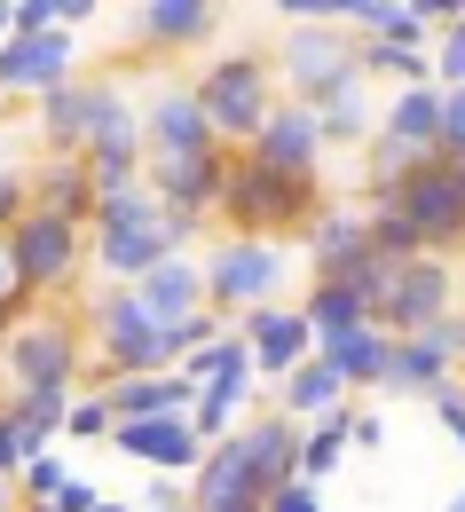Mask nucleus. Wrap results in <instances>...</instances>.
I'll list each match as a JSON object with an SVG mask.
<instances>
[{
  "mask_svg": "<svg viewBox=\"0 0 465 512\" xmlns=\"http://www.w3.org/2000/svg\"><path fill=\"white\" fill-rule=\"evenodd\" d=\"M379 134H395L410 150H442V87H402L379 111Z\"/></svg>",
  "mask_w": 465,
  "mask_h": 512,
  "instance_id": "c85d7f7f",
  "label": "nucleus"
},
{
  "mask_svg": "<svg viewBox=\"0 0 465 512\" xmlns=\"http://www.w3.org/2000/svg\"><path fill=\"white\" fill-rule=\"evenodd\" d=\"M134 505H142V512H190V481H166V473H150Z\"/></svg>",
  "mask_w": 465,
  "mask_h": 512,
  "instance_id": "c9c22d12",
  "label": "nucleus"
},
{
  "mask_svg": "<svg viewBox=\"0 0 465 512\" xmlns=\"http://www.w3.org/2000/svg\"><path fill=\"white\" fill-rule=\"evenodd\" d=\"M111 449L134 457L142 473H166V481H190V473L205 465V434L190 426V418H142V426H119Z\"/></svg>",
  "mask_w": 465,
  "mask_h": 512,
  "instance_id": "ddd939ff",
  "label": "nucleus"
},
{
  "mask_svg": "<svg viewBox=\"0 0 465 512\" xmlns=\"http://www.w3.org/2000/svg\"><path fill=\"white\" fill-rule=\"evenodd\" d=\"M324 174H276L261 158L229 150V182H221V237H261V245H300L324 213Z\"/></svg>",
  "mask_w": 465,
  "mask_h": 512,
  "instance_id": "f257e3e1",
  "label": "nucleus"
},
{
  "mask_svg": "<svg viewBox=\"0 0 465 512\" xmlns=\"http://www.w3.org/2000/svg\"><path fill=\"white\" fill-rule=\"evenodd\" d=\"M347 32H355V40H387V48H434V32H426L418 0H355Z\"/></svg>",
  "mask_w": 465,
  "mask_h": 512,
  "instance_id": "cd10ccee",
  "label": "nucleus"
},
{
  "mask_svg": "<svg viewBox=\"0 0 465 512\" xmlns=\"http://www.w3.org/2000/svg\"><path fill=\"white\" fill-rule=\"evenodd\" d=\"M95 363V339H87V308H64V300H40L24 331L8 339V386H56V394H79Z\"/></svg>",
  "mask_w": 465,
  "mask_h": 512,
  "instance_id": "f03ea898",
  "label": "nucleus"
},
{
  "mask_svg": "<svg viewBox=\"0 0 465 512\" xmlns=\"http://www.w3.org/2000/svg\"><path fill=\"white\" fill-rule=\"evenodd\" d=\"M458 308V268L442 253L426 260H395V276H387V300H379V331L387 339H418V331H434V323Z\"/></svg>",
  "mask_w": 465,
  "mask_h": 512,
  "instance_id": "6e6552de",
  "label": "nucleus"
},
{
  "mask_svg": "<svg viewBox=\"0 0 465 512\" xmlns=\"http://www.w3.org/2000/svg\"><path fill=\"white\" fill-rule=\"evenodd\" d=\"M95 505H103V489H95L87 473H71V481H64V497H56V512H95Z\"/></svg>",
  "mask_w": 465,
  "mask_h": 512,
  "instance_id": "a19ab883",
  "label": "nucleus"
},
{
  "mask_svg": "<svg viewBox=\"0 0 465 512\" xmlns=\"http://www.w3.org/2000/svg\"><path fill=\"white\" fill-rule=\"evenodd\" d=\"M95 16H103L95 0H56V24H64V32H71V24H95Z\"/></svg>",
  "mask_w": 465,
  "mask_h": 512,
  "instance_id": "c03bdc74",
  "label": "nucleus"
},
{
  "mask_svg": "<svg viewBox=\"0 0 465 512\" xmlns=\"http://www.w3.org/2000/svg\"><path fill=\"white\" fill-rule=\"evenodd\" d=\"M371 253L379 260H426V237L402 221V205H371Z\"/></svg>",
  "mask_w": 465,
  "mask_h": 512,
  "instance_id": "2f4dec72",
  "label": "nucleus"
},
{
  "mask_svg": "<svg viewBox=\"0 0 465 512\" xmlns=\"http://www.w3.org/2000/svg\"><path fill=\"white\" fill-rule=\"evenodd\" d=\"M316 119H324V150H339V142L371 150V142H379V111H371V79L339 87V95L324 103V111H316Z\"/></svg>",
  "mask_w": 465,
  "mask_h": 512,
  "instance_id": "c756f323",
  "label": "nucleus"
},
{
  "mask_svg": "<svg viewBox=\"0 0 465 512\" xmlns=\"http://www.w3.org/2000/svg\"><path fill=\"white\" fill-rule=\"evenodd\" d=\"M64 434H71V442H111V434H119V418H111V402H103V394H79Z\"/></svg>",
  "mask_w": 465,
  "mask_h": 512,
  "instance_id": "72a5a7b5",
  "label": "nucleus"
},
{
  "mask_svg": "<svg viewBox=\"0 0 465 512\" xmlns=\"http://www.w3.org/2000/svg\"><path fill=\"white\" fill-rule=\"evenodd\" d=\"M442 150L465 158V87H442Z\"/></svg>",
  "mask_w": 465,
  "mask_h": 512,
  "instance_id": "4c0bfd02",
  "label": "nucleus"
},
{
  "mask_svg": "<svg viewBox=\"0 0 465 512\" xmlns=\"http://www.w3.org/2000/svg\"><path fill=\"white\" fill-rule=\"evenodd\" d=\"M458 182H465V158H458Z\"/></svg>",
  "mask_w": 465,
  "mask_h": 512,
  "instance_id": "603ef678",
  "label": "nucleus"
},
{
  "mask_svg": "<svg viewBox=\"0 0 465 512\" xmlns=\"http://www.w3.org/2000/svg\"><path fill=\"white\" fill-rule=\"evenodd\" d=\"M276 87L292 95V103H308V111H324L339 87H355L363 79V40L347 32V24H300V32H284L276 40Z\"/></svg>",
  "mask_w": 465,
  "mask_h": 512,
  "instance_id": "423d86ee",
  "label": "nucleus"
},
{
  "mask_svg": "<svg viewBox=\"0 0 465 512\" xmlns=\"http://www.w3.org/2000/svg\"><path fill=\"white\" fill-rule=\"evenodd\" d=\"M87 339H95V363H87V379H95V386H103V379H150V371H174L166 323L134 300V284L87 300Z\"/></svg>",
  "mask_w": 465,
  "mask_h": 512,
  "instance_id": "7ed1b4c3",
  "label": "nucleus"
},
{
  "mask_svg": "<svg viewBox=\"0 0 465 512\" xmlns=\"http://www.w3.org/2000/svg\"><path fill=\"white\" fill-rule=\"evenodd\" d=\"M292 284V245H261V237H213L205 253V308L221 323H245L261 308H284Z\"/></svg>",
  "mask_w": 465,
  "mask_h": 512,
  "instance_id": "39448f33",
  "label": "nucleus"
},
{
  "mask_svg": "<svg viewBox=\"0 0 465 512\" xmlns=\"http://www.w3.org/2000/svg\"><path fill=\"white\" fill-rule=\"evenodd\" d=\"M245 339H253V363H261V379H292L300 363H316V323L300 316V300L292 308H261V316H245L237 323Z\"/></svg>",
  "mask_w": 465,
  "mask_h": 512,
  "instance_id": "f3484780",
  "label": "nucleus"
},
{
  "mask_svg": "<svg viewBox=\"0 0 465 512\" xmlns=\"http://www.w3.org/2000/svg\"><path fill=\"white\" fill-rule=\"evenodd\" d=\"M268 489L253 481V457H245V434L205 449V465L190 473V512H261Z\"/></svg>",
  "mask_w": 465,
  "mask_h": 512,
  "instance_id": "4468645a",
  "label": "nucleus"
},
{
  "mask_svg": "<svg viewBox=\"0 0 465 512\" xmlns=\"http://www.w3.org/2000/svg\"><path fill=\"white\" fill-rule=\"evenodd\" d=\"M142 142H150V158H174V150H229L213 119H205L198 103V79H158L150 95H142Z\"/></svg>",
  "mask_w": 465,
  "mask_h": 512,
  "instance_id": "9b49d317",
  "label": "nucleus"
},
{
  "mask_svg": "<svg viewBox=\"0 0 465 512\" xmlns=\"http://www.w3.org/2000/svg\"><path fill=\"white\" fill-rule=\"evenodd\" d=\"M245 158H261V166H276V174H324V119L308 111V103H276V119L261 127V142L245 150Z\"/></svg>",
  "mask_w": 465,
  "mask_h": 512,
  "instance_id": "a211bd4d",
  "label": "nucleus"
},
{
  "mask_svg": "<svg viewBox=\"0 0 465 512\" xmlns=\"http://www.w3.org/2000/svg\"><path fill=\"white\" fill-rule=\"evenodd\" d=\"M64 481H71V457H56V449H40L24 473H16V489H24V505H56L64 497Z\"/></svg>",
  "mask_w": 465,
  "mask_h": 512,
  "instance_id": "473e14b6",
  "label": "nucleus"
},
{
  "mask_svg": "<svg viewBox=\"0 0 465 512\" xmlns=\"http://www.w3.org/2000/svg\"><path fill=\"white\" fill-rule=\"evenodd\" d=\"M434 339H442V355H450V363H465V308H450V316L434 323Z\"/></svg>",
  "mask_w": 465,
  "mask_h": 512,
  "instance_id": "37998d69",
  "label": "nucleus"
},
{
  "mask_svg": "<svg viewBox=\"0 0 465 512\" xmlns=\"http://www.w3.org/2000/svg\"><path fill=\"white\" fill-rule=\"evenodd\" d=\"M198 229L205 221H190V213H158V221H142V229H95V237H87V276H103V292L142 284L150 268H166V260L190 253Z\"/></svg>",
  "mask_w": 465,
  "mask_h": 512,
  "instance_id": "0eeeda50",
  "label": "nucleus"
},
{
  "mask_svg": "<svg viewBox=\"0 0 465 512\" xmlns=\"http://www.w3.org/2000/svg\"><path fill=\"white\" fill-rule=\"evenodd\" d=\"M32 213V166H0V237Z\"/></svg>",
  "mask_w": 465,
  "mask_h": 512,
  "instance_id": "f704fd0d",
  "label": "nucleus"
},
{
  "mask_svg": "<svg viewBox=\"0 0 465 512\" xmlns=\"http://www.w3.org/2000/svg\"><path fill=\"white\" fill-rule=\"evenodd\" d=\"M0 512H24V489H16L8 473H0Z\"/></svg>",
  "mask_w": 465,
  "mask_h": 512,
  "instance_id": "49530a36",
  "label": "nucleus"
},
{
  "mask_svg": "<svg viewBox=\"0 0 465 512\" xmlns=\"http://www.w3.org/2000/svg\"><path fill=\"white\" fill-rule=\"evenodd\" d=\"M32 213L95 229V174H87V158H32Z\"/></svg>",
  "mask_w": 465,
  "mask_h": 512,
  "instance_id": "412c9836",
  "label": "nucleus"
},
{
  "mask_svg": "<svg viewBox=\"0 0 465 512\" xmlns=\"http://www.w3.org/2000/svg\"><path fill=\"white\" fill-rule=\"evenodd\" d=\"M95 394L111 402V418H119V426H142V418H190V410H198V386L182 379V371H150V379H103Z\"/></svg>",
  "mask_w": 465,
  "mask_h": 512,
  "instance_id": "aec40b11",
  "label": "nucleus"
},
{
  "mask_svg": "<svg viewBox=\"0 0 465 512\" xmlns=\"http://www.w3.org/2000/svg\"><path fill=\"white\" fill-rule=\"evenodd\" d=\"M71 402H79V394H56V386H8V394H0V418L40 457V449H56V434L71 426Z\"/></svg>",
  "mask_w": 465,
  "mask_h": 512,
  "instance_id": "5701e85b",
  "label": "nucleus"
},
{
  "mask_svg": "<svg viewBox=\"0 0 465 512\" xmlns=\"http://www.w3.org/2000/svg\"><path fill=\"white\" fill-rule=\"evenodd\" d=\"M0 308H40L32 284H24V268H16V245H8V237H0Z\"/></svg>",
  "mask_w": 465,
  "mask_h": 512,
  "instance_id": "e433bc0d",
  "label": "nucleus"
},
{
  "mask_svg": "<svg viewBox=\"0 0 465 512\" xmlns=\"http://www.w3.org/2000/svg\"><path fill=\"white\" fill-rule=\"evenodd\" d=\"M300 253H308V276H355L363 260H371V205H324L316 213V229L300 237Z\"/></svg>",
  "mask_w": 465,
  "mask_h": 512,
  "instance_id": "dca6fc26",
  "label": "nucleus"
},
{
  "mask_svg": "<svg viewBox=\"0 0 465 512\" xmlns=\"http://www.w3.org/2000/svg\"><path fill=\"white\" fill-rule=\"evenodd\" d=\"M221 32V8L213 0H142L134 8V48L142 56H190Z\"/></svg>",
  "mask_w": 465,
  "mask_h": 512,
  "instance_id": "2eb2a0df",
  "label": "nucleus"
},
{
  "mask_svg": "<svg viewBox=\"0 0 465 512\" xmlns=\"http://www.w3.org/2000/svg\"><path fill=\"white\" fill-rule=\"evenodd\" d=\"M198 103H205V119H213V134H221L229 150H253L261 127L276 119V103H284V87H276V64H268V56L229 48V56H213V64L198 71Z\"/></svg>",
  "mask_w": 465,
  "mask_h": 512,
  "instance_id": "20e7f679",
  "label": "nucleus"
},
{
  "mask_svg": "<svg viewBox=\"0 0 465 512\" xmlns=\"http://www.w3.org/2000/svg\"><path fill=\"white\" fill-rule=\"evenodd\" d=\"M0 48H8V0H0Z\"/></svg>",
  "mask_w": 465,
  "mask_h": 512,
  "instance_id": "8fccbe9b",
  "label": "nucleus"
},
{
  "mask_svg": "<svg viewBox=\"0 0 465 512\" xmlns=\"http://www.w3.org/2000/svg\"><path fill=\"white\" fill-rule=\"evenodd\" d=\"M261 512H324V497H316V481H284Z\"/></svg>",
  "mask_w": 465,
  "mask_h": 512,
  "instance_id": "58836bf2",
  "label": "nucleus"
},
{
  "mask_svg": "<svg viewBox=\"0 0 465 512\" xmlns=\"http://www.w3.org/2000/svg\"><path fill=\"white\" fill-rule=\"evenodd\" d=\"M347 449H355V402L347 410H332L324 426H308V442H300V481H332L339 465H347Z\"/></svg>",
  "mask_w": 465,
  "mask_h": 512,
  "instance_id": "7c9ffc66",
  "label": "nucleus"
},
{
  "mask_svg": "<svg viewBox=\"0 0 465 512\" xmlns=\"http://www.w3.org/2000/svg\"><path fill=\"white\" fill-rule=\"evenodd\" d=\"M316 355L332 363L347 394H363V386H387V363H395V339L379 331V323H363V331H339V339H316Z\"/></svg>",
  "mask_w": 465,
  "mask_h": 512,
  "instance_id": "b1692460",
  "label": "nucleus"
},
{
  "mask_svg": "<svg viewBox=\"0 0 465 512\" xmlns=\"http://www.w3.org/2000/svg\"><path fill=\"white\" fill-rule=\"evenodd\" d=\"M379 434H387L379 410H355V449H379Z\"/></svg>",
  "mask_w": 465,
  "mask_h": 512,
  "instance_id": "a18cd8bd",
  "label": "nucleus"
},
{
  "mask_svg": "<svg viewBox=\"0 0 465 512\" xmlns=\"http://www.w3.org/2000/svg\"><path fill=\"white\" fill-rule=\"evenodd\" d=\"M95 512H142V505H127V497H103V505H95Z\"/></svg>",
  "mask_w": 465,
  "mask_h": 512,
  "instance_id": "de8ad7c7",
  "label": "nucleus"
},
{
  "mask_svg": "<svg viewBox=\"0 0 465 512\" xmlns=\"http://www.w3.org/2000/svg\"><path fill=\"white\" fill-rule=\"evenodd\" d=\"M8 245H16V268H24L32 300H64L71 284L87 276V229H71L56 213H24L8 229Z\"/></svg>",
  "mask_w": 465,
  "mask_h": 512,
  "instance_id": "1a4fd4ad",
  "label": "nucleus"
},
{
  "mask_svg": "<svg viewBox=\"0 0 465 512\" xmlns=\"http://www.w3.org/2000/svg\"><path fill=\"white\" fill-rule=\"evenodd\" d=\"M442 386H458V363L442 355V339L434 331H418V339H395V363H387V394H442Z\"/></svg>",
  "mask_w": 465,
  "mask_h": 512,
  "instance_id": "393cba45",
  "label": "nucleus"
},
{
  "mask_svg": "<svg viewBox=\"0 0 465 512\" xmlns=\"http://www.w3.org/2000/svg\"><path fill=\"white\" fill-rule=\"evenodd\" d=\"M0 111H8V95H0Z\"/></svg>",
  "mask_w": 465,
  "mask_h": 512,
  "instance_id": "864d4df0",
  "label": "nucleus"
},
{
  "mask_svg": "<svg viewBox=\"0 0 465 512\" xmlns=\"http://www.w3.org/2000/svg\"><path fill=\"white\" fill-rule=\"evenodd\" d=\"M442 512H465V481H458V497H450V505H442Z\"/></svg>",
  "mask_w": 465,
  "mask_h": 512,
  "instance_id": "09e8293b",
  "label": "nucleus"
},
{
  "mask_svg": "<svg viewBox=\"0 0 465 512\" xmlns=\"http://www.w3.org/2000/svg\"><path fill=\"white\" fill-rule=\"evenodd\" d=\"M276 410H284V418H300V426H324L332 410H347V379L316 355V363H300L292 379L276 386Z\"/></svg>",
  "mask_w": 465,
  "mask_h": 512,
  "instance_id": "a878e982",
  "label": "nucleus"
},
{
  "mask_svg": "<svg viewBox=\"0 0 465 512\" xmlns=\"http://www.w3.org/2000/svg\"><path fill=\"white\" fill-rule=\"evenodd\" d=\"M24 465H32V449H24V434H16V426H8V418H0V473H8V481H16V473H24Z\"/></svg>",
  "mask_w": 465,
  "mask_h": 512,
  "instance_id": "79ce46f5",
  "label": "nucleus"
},
{
  "mask_svg": "<svg viewBox=\"0 0 465 512\" xmlns=\"http://www.w3.org/2000/svg\"><path fill=\"white\" fill-rule=\"evenodd\" d=\"M24 512H56V505H24Z\"/></svg>",
  "mask_w": 465,
  "mask_h": 512,
  "instance_id": "3c124183",
  "label": "nucleus"
},
{
  "mask_svg": "<svg viewBox=\"0 0 465 512\" xmlns=\"http://www.w3.org/2000/svg\"><path fill=\"white\" fill-rule=\"evenodd\" d=\"M134 300L150 308L158 323H190V316H205V260H166V268H150L142 284H134Z\"/></svg>",
  "mask_w": 465,
  "mask_h": 512,
  "instance_id": "4be33fe9",
  "label": "nucleus"
},
{
  "mask_svg": "<svg viewBox=\"0 0 465 512\" xmlns=\"http://www.w3.org/2000/svg\"><path fill=\"white\" fill-rule=\"evenodd\" d=\"M79 79V32H48V40H8L0 48V95H24V103H40V95H56Z\"/></svg>",
  "mask_w": 465,
  "mask_h": 512,
  "instance_id": "f8f14e48",
  "label": "nucleus"
},
{
  "mask_svg": "<svg viewBox=\"0 0 465 512\" xmlns=\"http://www.w3.org/2000/svg\"><path fill=\"white\" fill-rule=\"evenodd\" d=\"M300 316L316 323V339H339V331H363V323H371V308H363L355 276H308V292H300Z\"/></svg>",
  "mask_w": 465,
  "mask_h": 512,
  "instance_id": "bb28decb",
  "label": "nucleus"
},
{
  "mask_svg": "<svg viewBox=\"0 0 465 512\" xmlns=\"http://www.w3.org/2000/svg\"><path fill=\"white\" fill-rule=\"evenodd\" d=\"M434 418H442V426H450V442L465 449V386H442V394H434Z\"/></svg>",
  "mask_w": 465,
  "mask_h": 512,
  "instance_id": "ea45409f",
  "label": "nucleus"
},
{
  "mask_svg": "<svg viewBox=\"0 0 465 512\" xmlns=\"http://www.w3.org/2000/svg\"><path fill=\"white\" fill-rule=\"evenodd\" d=\"M395 205H402V221L426 237V253L450 260L465 245V182H458V158H450V150H442V158H426V174H418Z\"/></svg>",
  "mask_w": 465,
  "mask_h": 512,
  "instance_id": "9d476101",
  "label": "nucleus"
},
{
  "mask_svg": "<svg viewBox=\"0 0 465 512\" xmlns=\"http://www.w3.org/2000/svg\"><path fill=\"white\" fill-rule=\"evenodd\" d=\"M87 127H95V79H71V87H56V95L32 103L40 158H87Z\"/></svg>",
  "mask_w": 465,
  "mask_h": 512,
  "instance_id": "6ab92c4d",
  "label": "nucleus"
}]
</instances>
